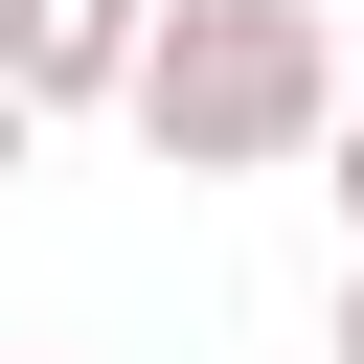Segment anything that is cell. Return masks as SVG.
<instances>
[{
    "mask_svg": "<svg viewBox=\"0 0 364 364\" xmlns=\"http://www.w3.org/2000/svg\"><path fill=\"white\" fill-rule=\"evenodd\" d=\"M341 228H364V91H341Z\"/></svg>",
    "mask_w": 364,
    "mask_h": 364,
    "instance_id": "obj_4",
    "label": "cell"
},
{
    "mask_svg": "<svg viewBox=\"0 0 364 364\" xmlns=\"http://www.w3.org/2000/svg\"><path fill=\"white\" fill-rule=\"evenodd\" d=\"M136 46H159V0H0V91L68 136V114H136Z\"/></svg>",
    "mask_w": 364,
    "mask_h": 364,
    "instance_id": "obj_2",
    "label": "cell"
},
{
    "mask_svg": "<svg viewBox=\"0 0 364 364\" xmlns=\"http://www.w3.org/2000/svg\"><path fill=\"white\" fill-rule=\"evenodd\" d=\"M341 364H364V250H341Z\"/></svg>",
    "mask_w": 364,
    "mask_h": 364,
    "instance_id": "obj_5",
    "label": "cell"
},
{
    "mask_svg": "<svg viewBox=\"0 0 364 364\" xmlns=\"http://www.w3.org/2000/svg\"><path fill=\"white\" fill-rule=\"evenodd\" d=\"M23 159H46V114H23V91H0V182H23Z\"/></svg>",
    "mask_w": 364,
    "mask_h": 364,
    "instance_id": "obj_3",
    "label": "cell"
},
{
    "mask_svg": "<svg viewBox=\"0 0 364 364\" xmlns=\"http://www.w3.org/2000/svg\"><path fill=\"white\" fill-rule=\"evenodd\" d=\"M341 23L318 0H159L136 46V159L159 182H273V159H341Z\"/></svg>",
    "mask_w": 364,
    "mask_h": 364,
    "instance_id": "obj_1",
    "label": "cell"
}]
</instances>
